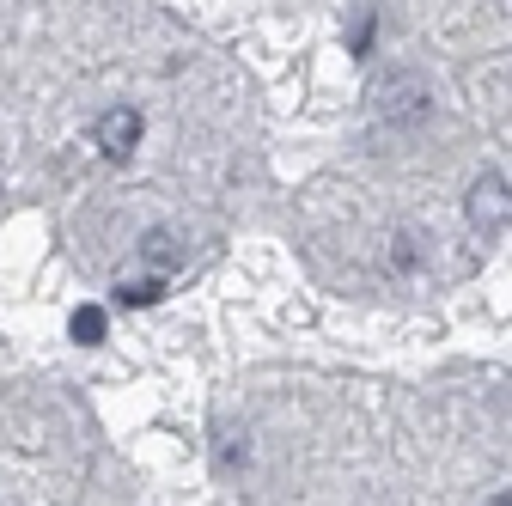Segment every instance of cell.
Instances as JSON below:
<instances>
[{
  "label": "cell",
  "instance_id": "cell-1",
  "mask_svg": "<svg viewBox=\"0 0 512 506\" xmlns=\"http://www.w3.org/2000/svg\"><path fill=\"white\" fill-rule=\"evenodd\" d=\"M464 214H470L476 232H500V226H512V183H506L500 171H482V177L470 183V196H464Z\"/></svg>",
  "mask_w": 512,
  "mask_h": 506
},
{
  "label": "cell",
  "instance_id": "cell-2",
  "mask_svg": "<svg viewBox=\"0 0 512 506\" xmlns=\"http://www.w3.org/2000/svg\"><path fill=\"white\" fill-rule=\"evenodd\" d=\"M92 141H98L104 159H128V153L141 147V110H128V104L104 110V116H98V129H92Z\"/></svg>",
  "mask_w": 512,
  "mask_h": 506
},
{
  "label": "cell",
  "instance_id": "cell-3",
  "mask_svg": "<svg viewBox=\"0 0 512 506\" xmlns=\"http://www.w3.org/2000/svg\"><path fill=\"white\" fill-rule=\"evenodd\" d=\"M378 110H384V116H421V110H427L421 80H415V74H397L391 86H378Z\"/></svg>",
  "mask_w": 512,
  "mask_h": 506
},
{
  "label": "cell",
  "instance_id": "cell-4",
  "mask_svg": "<svg viewBox=\"0 0 512 506\" xmlns=\"http://www.w3.org/2000/svg\"><path fill=\"white\" fill-rule=\"evenodd\" d=\"M68 336H74V342H86V348H92V342H104V311H98V305H80L74 318H68Z\"/></svg>",
  "mask_w": 512,
  "mask_h": 506
},
{
  "label": "cell",
  "instance_id": "cell-5",
  "mask_svg": "<svg viewBox=\"0 0 512 506\" xmlns=\"http://www.w3.org/2000/svg\"><path fill=\"white\" fill-rule=\"evenodd\" d=\"M159 293H165L159 281H122L116 287V305H128V311H135V305H159Z\"/></svg>",
  "mask_w": 512,
  "mask_h": 506
},
{
  "label": "cell",
  "instance_id": "cell-6",
  "mask_svg": "<svg viewBox=\"0 0 512 506\" xmlns=\"http://www.w3.org/2000/svg\"><path fill=\"white\" fill-rule=\"evenodd\" d=\"M147 257H153L159 269H171V263H177V238H171L165 226H159V232H147Z\"/></svg>",
  "mask_w": 512,
  "mask_h": 506
},
{
  "label": "cell",
  "instance_id": "cell-7",
  "mask_svg": "<svg viewBox=\"0 0 512 506\" xmlns=\"http://www.w3.org/2000/svg\"><path fill=\"white\" fill-rule=\"evenodd\" d=\"M372 25H378L372 13H360V19H354V31H348V49H354V55H366V49H372Z\"/></svg>",
  "mask_w": 512,
  "mask_h": 506
},
{
  "label": "cell",
  "instance_id": "cell-8",
  "mask_svg": "<svg viewBox=\"0 0 512 506\" xmlns=\"http://www.w3.org/2000/svg\"><path fill=\"white\" fill-rule=\"evenodd\" d=\"M391 269H397V275H409V269H415V238H409V232H403V238H397V250H391Z\"/></svg>",
  "mask_w": 512,
  "mask_h": 506
},
{
  "label": "cell",
  "instance_id": "cell-9",
  "mask_svg": "<svg viewBox=\"0 0 512 506\" xmlns=\"http://www.w3.org/2000/svg\"><path fill=\"white\" fill-rule=\"evenodd\" d=\"M494 506H512V494H500V500H494Z\"/></svg>",
  "mask_w": 512,
  "mask_h": 506
}]
</instances>
